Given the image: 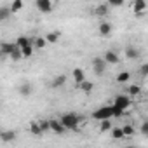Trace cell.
<instances>
[{
  "label": "cell",
  "mask_w": 148,
  "mask_h": 148,
  "mask_svg": "<svg viewBox=\"0 0 148 148\" xmlns=\"http://www.w3.org/2000/svg\"><path fill=\"white\" fill-rule=\"evenodd\" d=\"M21 52H23V58H32L33 56V45H28V47L21 49Z\"/></svg>",
  "instance_id": "obj_29"
},
{
  "label": "cell",
  "mask_w": 148,
  "mask_h": 148,
  "mask_svg": "<svg viewBox=\"0 0 148 148\" xmlns=\"http://www.w3.org/2000/svg\"><path fill=\"white\" fill-rule=\"evenodd\" d=\"M73 80H75V84H84L86 82V73H84V70L82 68H73Z\"/></svg>",
  "instance_id": "obj_9"
},
{
  "label": "cell",
  "mask_w": 148,
  "mask_h": 148,
  "mask_svg": "<svg viewBox=\"0 0 148 148\" xmlns=\"http://www.w3.org/2000/svg\"><path fill=\"white\" fill-rule=\"evenodd\" d=\"M33 42H35V38H30V37H18L16 38V45L19 49H25L28 45H33Z\"/></svg>",
  "instance_id": "obj_11"
},
{
  "label": "cell",
  "mask_w": 148,
  "mask_h": 148,
  "mask_svg": "<svg viewBox=\"0 0 148 148\" xmlns=\"http://www.w3.org/2000/svg\"><path fill=\"white\" fill-rule=\"evenodd\" d=\"M79 87H80V89H82L84 92H87V94H89V92L92 91V87H94V84H92V82H89V80H86V82H84V84H80Z\"/></svg>",
  "instance_id": "obj_27"
},
{
  "label": "cell",
  "mask_w": 148,
  "mask_h": 148,
  "mask_svg": "<svg viewBox=\"0 0 148 148\" xmlns=\"http://www.w3.org/2000/svg\"><path fill=\"white\" fill-rule=\"evenodd\" d=\"M16 138H18V132L16 131H2V134H0L2 143H12Z\"/></svg>",
  "instance_id": "obj_10"
},
{
  "label": "cell",
  "mask_w": 148,
  "mask_h": 148,
  "mask_svg": "<svg viewBox=\"0 0 148 148\" xmlns=\"http://www.w3.org/2000/svg\"><path fill=\"white\" fill-rule=\"evenodd\" d=\"M9 58H11V59H14V61H19V59L23 58V52H21V49H19L18 45H16V49L12 51V54H11Z\"/></svg>",
  "instance_id": "obj_26"
},
{
  "label": "cell",
  "mask_w": 148,
  "mask_h": 148,
  "mask_svg": "<svg viewBox=\"0 0 148 148\" xmlns=\"http://www.w3.org/2000/svg\"><path fill=\"white\" fill-rule=\"evenodd\" d=\"M14 49H16V42H2L0 44V52H2V56H11Z\"/></svg>",
  "instance_id": "obj_8"
},
{
  "label": "cell",
  "mask_w": 148,
  "mask_h": 148,
  "mask_svg": "<svg viewBox=\"0 0 148 148\" xmlns=\"http://www.w3.org/2000/svg\"><path fill=\"white\" fill-rule=\"evenodd\" d=\"M106 61H105V58H94L92 59V70H94V73L96 75H103L105 73V70H106Z\"/></svg>",
  "instance_id": "obj_4"
},
{
  "label": "cell",
  "mask_w": 148,
  "mask_h": 148,
  "mask_svg": "<svg viewBox=\"0 0 148 148\" xmlns=\"http://www.w3.org/2000/svg\"><path fill=\"white\" fill-rule=\"evenodd\" d=\"M11 14H12L11 7H0V21H4V19H7V18H9Z\"/></svg>",
  "instance_id": "obj_24"
},
{
  "label": "cell",
  "mask_w": 148,
  "mask_h": 148,
  "mask_svg": "<svg viewBox=\"0 0 148 148\" xmlns=\"http://www.w3.org/2000/svg\"><path fill=\"white\" fill-rule=\"evenodd\" d=\"M45 45H47L45 37H37V38H35V42H33V47H37V49H44Z\"/></svg>",
  "instance_id": "obj_23"
},
{
  "label": "cell",
  "mask_w": 148,
  "mask_h": 148,
  "mask_svg": "<svg viewBox=\"0 0 148 148\" xmlns=\"http://www.w3.org/2000/svg\"><path fill=\"white\" fill-rule=\"evenodd\" d=\"M108 11H110V5H108V4H99L94 12H96V16H106Z\"/></svg>",
  "instance_id": "obj_17"
},
{
  "label": "cell",
  "mask_w": 148,
  "mask_h": 148,
  "mask_svg": "<svg viewBox=\"0 0 148 148\" xmlns=\"http://www.w3.org/2000/svg\"><path fill=\"white\" fill-rule=\"evenodd\" d=\"M38 124H40V127H42V132L51 131V120H38Z\"/></svg>",
  "instance_id": "obj_30"
},
{
  "label": "cell",
  "mask_w": 148,
  "mask_h": 148,
  "mask_svg": "<svg viewBox=\"0 0 148 148\" xmlns=\"http://www.w3.org/2000/svg\"><path fill=\"white\" fill-rule=\"evenodd\" d=\"M141 92V86L139 84H132V86H129V89H127V96H138Z\"/></svg>",
  "instance_id": "obj_20"
},
{
  "label": "cell",
  "mask_w": 148,
  "mask_h": 148,
  "mask_svg": "<svg viewBox=\"0 0 148 148\" xmlns=\"http://www.w3.org/2000/svg\"><path fill=\"white\" fill-rule=\"evenodd\" d=\"M138 56H139V51L136 47H127L125 49V58L127 59H136Z\"/></svg>",
  "instance_id": "obj_18"
},
{
  "label": "cell",
  "mask_w": 148,
  "mask_h": 148,
  "mask_svg": "<svg viewBox=\"0 0 148 148\" xmlns=\"http://www.w3.org/2000/svg\"><path fill=\"white\" fill-rule=\"evenodd\" d=\"M129 79H131V73L129 71H120L119 75H117V82L119 84H125V82H129Z\"/></svg>",
  "instance_id": "obj_19"
},
{
  "label": "cell",
  "mask_w": 148,
  "mask_h": 148,
  "mask_svg": "<svg viewBox=\"0 0 148 148\" xmlns=\"http://www.w3.org/2000/svg\"><path fill=\"white\" fill-rule=\"evenodd\" d=\"M145 9H146V2L145 0H136V2L132 4V11H134V16L136 18H143L145 14Z\"/></svg>",
  "instance_id": "obj_6"
},
{
  "label": "cell",
  "mask_w": 148,
  "mask_h": 148,
  "mask_svg": "<svg viewBox=\"0 0 148 148\" xmlns=\"http://www.w3.org/2000/svg\"><path fill=\"white\" fill-rule=\"evenodd\" d=\"M98 32H99V35H101V37H110V35H112V32H113V26H112V23L103 21V23H99Z\"/></svg>",
  "instance_id": "obj_7"
},
{
  "label": "cell",
  "mask_w": 148,
  "mask_h": 148,
  "mask_svg": "<svg viewBox=\"0 0 148 148\" xmlns=\"http://www.w3.org/2000/svg\"><path fill=\"white\" fill-rule=\"evenodd\" d=\"M45 40H47V44H56V42L59 40V33H58V32L47 33V35H45Z\"/></svg>",
  "instance_id": "obj_21"
},
{
  "label": "cell",
  "mask_w": 148,
  "mask_h": 148,
  "mask_svg": "<svg viewBox=\"0 0 148 148\" xmlns=\"http://www.w3.org/2000/svg\"><path fill=\"white\" fill-rule=\"evenodd\" d=\"M122 131H124V136H132L134 134V127L132 125H124Z\"/></svg>",
  "instance_id": "obj_31"
},
{
  "label": "cell",
  "mask_w": 148,
  "mask_h": 148,
  "mask_svg": "<svg viewBox=\"0 0 148 148\" xmlns=\"http://www.w3.org/2000/svg\"><path fill=\"white\" fill-rule=\"evenodd\" d=\"M28 127H30V132H32L33 136H40V134H44V132H42V127H40V124H38L37 120H32V122L28 124Z\"/></svg>",
  "instance_id": "obj_16"
},
{
  "label": "cell",
  "mask_w": 148,
  "mask_h": 148,
  "mask_svg": "<svg viewBox=\"0 0 148 148\" xmlns=\"http://www.w3.org/2000/svg\"><path fill=\"white\" fill-rule=\"evenodd\" d=\"M139 73H141L143 77H148V63H143L139 66Z\"/></svg>",
  "instance_id": "obj_32"
},
{
  "label": "cell",
  "mask_w": 148,
  "mask_h": 148,
  "mask_svg": "<svg viewBox=\"0 0 148 148\" xmlns=\"http://www.w3.org/2000/svg\"><path fill=\"white\" fill-rule=\"evenodd\" d=\"M113 106V105H112ZM124 115V110H120V108H117V106H113V117L115 119H119V117H122Z\"/></svg>",
  "instance_id": "obj_33"
},
{
  "label": "cell",
  "mask_w": 148,
  "mask_h": 148,
  "mask_svg": "<svg viewBox=\"0 0 148 148\" xmlns=\"http://www.w3.org/2000/svg\"><path fill=\"white\" fill-rule=\"evenodd\" d=\"M122 138H125L122 127H113L112 129V139H122Z\"/></svg>",
  "instance_id": "obj_22"
},
{
  "label": "cell",
  "mask_w": 148,
  "mask_h": 148,
  "mask_svg": "<svg viewBox=\"0 0 148 148\" xmlns=\"http://www.w3.org/2000/svg\"><path fill=\"white\" fill-rule=\"evenodd\" d=\"M113 127H112V122L110 120H103L101 122V125H99V131L101 132H106V131H112Z\"/></svg>",
  "instance_id": "obj_28"
},
{
  "label": "cell",
  "mask_w": 148,
  "mask_h": 148,
  "mask_svg": "<svg viewBox=\"0 0 148 148\" xmlns=\"http://www.w3.org/2000/svg\"><path fill=\"white\" fill-rule=\"evenodd\" d=\"M32 92H33V87H32V84L25 82V84H21V86H19V94H21L23 98H28Z\"/></svg>",
  "instance_id": "obj_15"
},
{
  "label": "cell",
  "mask_w": 148,
  "mask_h": 148,
  "mask_svg": "<svg viewBox=\"0 0 148 148\" xmlns=\"http://www.w3.org/2000/svg\"><path fill=\"white\" fill-rule=\"evenodd\" d=\"M112 117H113V106L110 105V106H101V108H98L96 112H92V119H96V120H99V122H103V120H112Z\"/></svg>",
  "instance_id": "obj_2"
},
{
  "label": "cell",
  "mask_w": 148,
  "mask_h": 148,
  "mask_svg": "<svg viewBox=\"0 0 148 148\" xmlns=\"http://www.w3.org/2000/svg\"><path fill=\"white\" fill-rule=\"evenodd\" d=\"M141 134L148 136V120H145V122L141 124Z\"/></svg>",
  "instance_id": "obj_34"
},
{
  "label": "cell",
  "mask_w": 148,
  "mask_h": 148,
  "mask_svg": "<svg viewBox=\"0 0 148 148\" xmlns=\"http://www.w3.org/2000/svg\"><path fill=\"white\" fill-rule=\"evenodd\" d=\"M51 131H54L56 134H63L66 131V127L61 124V120H51Z\"/></svg>",
  "instance_id": "obj_14"
},
{
  "label": "cell",
  "mask_w": 148,
  "mask_h": 148,
  "mask_svg": "<svg viewBox=\"0 0 148 148\" xmlns=\"http://www.w3.org/2000/svg\"><path fill=\"white\" fill-rule=\"evenodd\" d=\"M64 84H66V75H58V77H54V79L51 80V87H54V89L63 87Z\"/></svg>",
  "instance_id": "obj_13"
},
{
  "label": "cell",
  "mask_w": 148,
  "mask_h": 148,
  "mask_svg": "<svg viewBox=\"0 0 148 148\" xmlns=\"http://www.w3.org/2000/svg\"><path fill=\"white\" fill-rule=\"evenodd\" d=\"M35 5H37V9L42 12V14H47V12H51L52 11V2H51V0H37V2H35Z\"/></svg>",
  "instance_id": "obj_5"
},
{
  "label": "cell",
  "mask_w": 148,
  "mask_h": 148,
  "mask_svg": "<svg viewBox=\"0 0 148 148\" xmlns=\"http://www.w3.org/2000/svg\"><path fill=\"white\" fill-rule=\"evenodd\" d=\"M124 2L122 0H112V2H108V5H113V7H120Z\"/></svg>",
  "instance_id": "obj_35"
},
{
  "label": "cell",
  "mask_w": 148,
  "mask_h": 148,
  "mask_svg": "<svg viewBox=\"0 0 148 148\" xmlns=\"http://www.w3.org/2000/svg\"><path fill=\"white\" fill-rule=\"evenodd\" d=\"M21 9H23V2H21V0H14V2L11 4V11H12V14L19 12Z\"/></svg>",
  "instance_id": "obj_25"
},
{
  "label": "cell",
  "mask_w": 148,
  "mask_h": 148,
  "mask_svg": "<svg viewBox=\"0 0 148 148\" xmlns=\"http://www.w3.org/2000/svg\"><path fill=\"white\" fill-rule=\"evenodd\" d=\"M122 148H136V146H122Z\"/></svg>",
  "instance_id": "obj_36"
},
{
  "label": "cell",
  "mask_w": 148,
  "mask_h": 148,
  "mask_svg": "<svg viewBox=\"0 0 148 148\" xmlns=\"http://www.w3.org/2000/svg\"><path fill=\"white\" fill-rule=\"evenodd\" d=\"M59 120H61V124H63L66 129H71V131L79 129V124H80V117L75 115V113H64Z\"/></svg>",
  "instance_id": "obj_1"
},
{
  "label": "cell",
  "mask_w": 148,
  "mask_h": 148,
  "mask_svg": "<svg viewBox=\"0 0 148 148\" xmlns=\"http://www.w3.org/2000/svg\"><path fill=\"white\" fill-rule=\"evenodd\" d=\"M113 106H117V108H120V110L125 112L131 106V98L125 96V94H117L115 99H113Z\"/></svg>",
  "instance_id": "obj_3"
},
{
  "label": "cell",
  "mask_w": 148,
  "mask_h": 148,
  "mask_svg": "<svg viewBox=\"0 0 148 148\" xmlns=\"http://www.w3.org/2000/svg\"><path fill=\"white\" fill-rule=\"evenodd\" d=\"M103 58H105V61H106L108 64H117V63L120 61L119 56H117V52H113V51H106Z\"/></svg>",
  "instance_id": "obj_12"
}]
</instances>
